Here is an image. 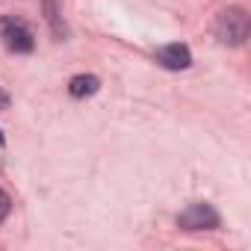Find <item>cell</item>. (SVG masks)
<instances>
[{
	"mask_svg": "<svg viewBox=\"0 0 251 251\" xmlns=\"http://www.w3.org/2000/svg\"><path fill=\"white\" fill-rule=\"evenodd\" d=\"M248 33H251V21H248L245 9L230 6V9L219 12V18H216V36H219L222 45H230V48L245 45Z\"/></svg>",
	"mask_w": 251,
	"mask_h": 251,
	"instance_id": "6da1fadb",
	"label": "cell"
},
{
	"mask_svg": "<svg viewBox=\"0 0 251 251\" xmlns=\"http://www.w3.org/2000/svg\"><path fill=\"white\" fill-rule=\"evenodd\" d=\"M0 39L12 53H30L33 50V30L27 27V21L15 18V15H3L0 18Z\"/></svg>",
	"mask_w": 251,
	"mask_h": 251,
	"instance_id": "7a4b0ae2",
	"label": "cell"
},
{
	"mask_svg": "<svg viewBox=\"0 0 251 251\" xmlns=\"http://www.w3.org/2000/svg\"><path fill=\"white\" fill-rule=\"evenodd\" d=\"M177 227H183V230H216L219 227V213L210 204H204V201L189 204L177 216Z\"/></svg>",
	"mask_w": 251,
	"mask_h": 251,
	"instance_id": "3957f363",
	"label": "cell"
},
{
	"mask_svg": "<svg viewBox=\"0 0 251 251\" xmlns=\"http://www.w3.org/2000/svg\"><path fill=\"white\" fill-rule=\"evenodd\" d=\"M157 62H160L163 68H169V71H183V68L192 65V53H189L186 45L175 42V45H166V48L157 50Z\"/></svg>",
	"mask_w": 251,
	"mask_h": 251,
	"instance_id": "277c9868",
	"label": "cell"
},
{
	"mask_svg": "<svg viewBox=\"0 0 251 251\" xmlns=\"http://www.w3.org/2000/svg\"><path fill=\"white\" fill-rule=\"evenodd\" d=\"M98 89H100V80H98L95 74H77V77H71V83H68L71 98H92Z\"/></svg>",
	"mask_w": 251,
	"mask_h": 251,
	"instance_id": "5b68a950",
	"label": "cell"
},
{
	"mask_svg": "<svg viewBox=\"0 0 251 251\" xmlns=\"http://www.w3.org/2000/svg\"><path fill=\"white\" fill-rule=\"evenodd\" d=\"M42 3H45V21H48L50 33H53L56 39H65V36H68V27H65V21H62V15H59V9H56V0H42Z\"/></svg>",
	"mask_w": 251,
	"mask_h": 251,
	"instance_id": "8992f818",
	"label": "cell"
},
{
	"mask_svg": "<svg viewBox=\"0 0 251 251\" xmlns=\"http://www.w3.org/2000/svg\"><path fill=\"white\" fill-rule=\"evenodd\" d=\"M9 210H12V198H9L3 189H0V222H3V219L9 216Z\"/></svg>",
	"mask_w": 251,
	"mask_h": 251,
	"instance_id": "52a82bcc",
	"label": "cell"
},
{
	"mask_svg": "<svg viewBox=\"0 0 251 251\" xmlns=\"http://www.w3.org/2000/svg\"><path fill=\"white\" fill-rule=\"evenodd\" d=\"M6 106H9V95L0 89V109H6Z\"/></svg>",
	"mask_w": 251,
	"mask_h": 251,
	"instance_id": "ba28073f",
	"label": "cell"
}]
</instances>
